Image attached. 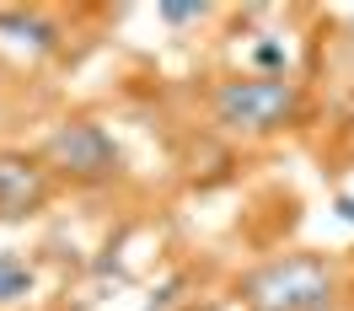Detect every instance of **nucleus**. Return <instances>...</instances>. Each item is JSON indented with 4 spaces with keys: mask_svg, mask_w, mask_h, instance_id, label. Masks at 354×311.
Here are the masks:
<instances>
[{
    "mask_svg": "<svg viewBox=\"0 0 354 311\" xmlns=\"http://www.w3.org/2000/svg\"><path fill=\"white\" fill-rule=\"evenodd\" d=\"M306 108V91L295 75H225L221 86L209 91V113L225 134L242 140H268V134L290 129Z\"/></svg>",
    "mask_w": 354,
    "mask_h": 311,
    "instance_id": "f257e3e1",
    "label": "nucleus"
},
{
    "mask_svg": "<svg viewBox=\"0 0 354 311\" xmlns=\"http://www.w3.org/2000/svg\"><path fill=\"white\" fill-rule=\"evenodd\" d=\"M338 274L322 252H285L242 279V306L252 311H328Z\"/></svg>",
    "mask_w": 354,
    "mask_h": 311,
    "instance_id": "f03ea898",
    "label": "nucleus"
},
{
    "mask_svg": "<svg viewBox=\"0 0 354 311\" xmlns=\"http://www.w3.org/2000/svg\"><path fill=\"white\" fill-rule=\"evenodd\" d=\"M38 161H44L54 178L97 188V182L124 178V151L97 118H59L54 129L38 140Z\"/></svg>",
    "mask_w": 354,
    "mask_h": 311,
    "instance_id": "7ed1b4c3",
    "label": "nucleus"
},
{
    "mask_svg": "<svg viewBox=\"0 0 354 311\" xmlns=\"http://www.w3.org/2000/svg\"><path fill=\"white\" fill-rule=\"evenodd\" d=\"M54 194V172L38 156L22 151H0V220H27L38 215Z\"/></svg>",
    "mask_w": 354,
    "mask_h": 311,
    "instance_id": "20e7f679",
    "label": "nucleus"
},
{
    "mask_svg": "<svg viewBox=\"0 0 354 311\" xmlns=\"http://www.w3.org/2000/svg\"><path fill=\"white\" fill-rule=\"evenodd\" d=\"M0 48L17 54L27 65H44L65 48V27L48 11H17V6H0Z\"/></svg>",
    "mask_w": 354,
    "mask_h": 311,
    "instance_id": "39448f33",
    "label": "nucleus"
},
{
    "mask_svg": "<svg viewBox=\"0 0 354 311\" xmlns=\"http://www.w3.org/2000/svg\"><path fill=\"white\" fill-rule=\"evenodd\" d=\"M38 263L17 252V247H0V311H22L32 295H38Z\"/></svg>",
    "mask_w": 354,
    "mask_h": 311,
    "instance_id": "423d86ee",
    "label": "nucleus"
},
{
    "mask_svg": "<svg viewBox=\"0 0 354 311\" xmlns=\"http://www.w3.org/2000/svg\"><path fill=\"white\" fill-rule=\"evenodd\" d=\"M247 65H252V75H290V44H279L274 32H263L258 44L247 48Z\"/></svg>",
    "mask_w": 354,
    "mask_h": 311,
    "instance_id": "0eeeda50",
    "label": "nucleus"
},
{
    "mask_svg": "<svg viewBox=\"0 0 354 311\" xmlns=\"http://www.w3.org/2000/svg\"><path fill=\"white\" fill-rule=\"evenodd\" d=\"M156 17H161L167 27H199V22L215 17V6H161Z\"/></svg>",
    "mask_w": 354,
    "mask_h": 311,
    "instance_id": "6e6552de",
    "label": "nucleus"
},
{
    "mask_svg": "<svg viewBox=\"0 0 354 311\" xmlns=\"http://www.w3.org/2000/svg\"><path fill=\"white\" fill-rule=\"evenodd\" d=\"M333 215L344 225H354V194H344V199H333Z\"/></svg>",
    "mask_w": 354,
    "mask_h": 311,
    "instance_id": "1a4fd4ad",
    "label": "nucleus"
},
{
    "mask_svg": "<svg viewBox=\"0 0 354 311\" xmlns=\"http://www.w3.org/2000/svg\"><path fill=\"white\" fill-rule=\"evenodd\" d=\"M242 311H252V306H242Z\"/></svg>",
    "mask_w": 354,
    "mask_h": 311,
    "instance_id": "9d476101",
    "label": "nucleus"
}]
</instances>
